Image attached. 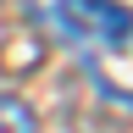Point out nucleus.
Wrapping results in <instances>:
<instances>
[{
    "label": "nucleus",
    "instance_id": "1",
    "mask_svg": "<svg viewBox=\"0 0 133 133\" xmlns=\"http://www.w3.org/2000/svg\"><path fill=\"white\" fill-rule=\"evenodd\" d=\"M56 22L83 50H116V44L133 39V11L116 6V0H61Z\"/></svg>",
    "mask_w": 133,
    "mask_h": 133
},
{
    "label": "nucleus",
    "instance_id": "2",
    "mask_svg": "<svg viewBox=\"0 0 133 133\" xmlns=\"http://www.w3.org/2000/svg\"><path fill=\"white\" fill-rule=\"evenodd\" d=\"M0 133H39V116H33L28 100L0 94Z\"/></svg>",
    "mask_w": 133,
    "mask_h": 133
}]
</instances>
